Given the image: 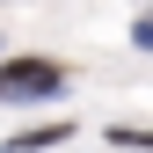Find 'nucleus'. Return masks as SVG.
I'll list each match as a JSON object with an SVG mask.
<instances>
[{
  "label": "nucleus",
  "mask_w": 153,
  "mask_h": 153,
  "mask_svg": "<svg viewBox=\"0 0 153 153\" xmlns=\"http://www.w3.org/2000/svg\"><path fill=\"white\" fill-rule=\"evenodd\" d=\"M66 88V66L51 59H0V102H51Z\"/></svg>",
  "instance_id": "1"
},
{
  "label": "nucleus",
  "mask_w": 153,
  "mask_h": 153,
  "mask_svg": "<svg viewBox=\"0 0 153 153\" xmlns=\"http://www.w3.org/2000/svg\"><path fill=\"white\" fill-rule=\"evenodd\" d=\"M59 139H66V124H36L22 139H7V153H36V146H59Z\"/></svg>",
  "instance_id": "2"
}]
</instances>
